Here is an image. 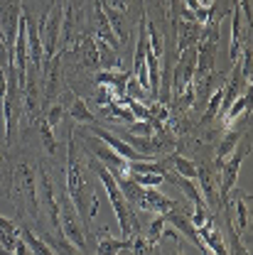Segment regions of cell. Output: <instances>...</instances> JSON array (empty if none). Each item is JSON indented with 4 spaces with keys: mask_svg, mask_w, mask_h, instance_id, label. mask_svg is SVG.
<instances>
[{
    "mask_svg": "<svg viewBox=\"0 0 253 255\" xmlns=\"http://www.w3.org/2000/svg\"><path fill=\"white\" fill-rule=\"evenodd\" d=\"M91 167L96 169V177L101 179L103 189H106L108 199H111V206H113L116 219H118V226H121V238L128 241V238L133 236V231L138 228V221H135V216H133V211H130V206H128L126 196H123V191L118 187V182L113 179V174H111L101 162H91Z\"/></svg>",
    "mask_w": 253,
    "mask_h": 255,
    "instance_id": "cell-1",
    "label": "cell"
},
{
    "mask_svg": "<svg viewBox=\"0 0 253 255\" xmlns=\"http://www.w3.org/2000/svg\"><path fill=\"white\" fill-rule=\"evenodd\" d=\"M66 196H69V201L74 204V209H76L81 223H89L86 204H89V196L94 199V194H91V184H89V179H86L81 164L74 159L71 150H69V159H66Z\"/></svg>",
    "mask_w": 253,
    "mask_h": 255,
    "instance_id": "cell-2",
    "label": "cell"
},
{
    "mask_svg": "<svg viewBox=\"0 0 253 255\" xmlns=\"http://www.w3.org/2000/svg\"><path fill=\"white\" fill-rule=\"evenodd\" d=\"M59 231H62L64 238H66L71 246H76L79 251H84V248H86L84 223H81V219H79V214H76L74 204L69 201V196H64L62 201H59Z\"/></svg>",
    "mask_w": 253,
    "mask_h": 255,
    "instance_id": "cell-3",
    "label": "cell"
},
{
    "mask_svg": "<svg viewBox=\"0 0 253 255\" xmlns=\"http://www.w3.org/2000/svg\"><path fill=\"white\" fill-rule=\"evenodd\" d=\"M86 147H91L98 162L113 174V179H121V177H128V159H123L118 152H113L108 145H103L98 137H89L86 140Z\"/></svg>",
    "mask_w": 253,
    "mask_h": 255,
    "instance_id": "cell-4",
    "label": "cell"
},
{
    "mask_svg": "<svg viewBox=\"0 0 253 255\" xmlns=\"http://www.w3.org/2000/svg\"><path fill=\"white\" fill-rule=\"evenodd\" d=\"M91 135L94 137H98L103 145H108L113 152H118L123 159H128V162H143V159H148L145 155H140V152H135L130 145H128L123 137H118L116 132H108V130H103V128H98V126H94L91 128Z\"/></svg>",
    "mask_w": 253,
    "mask_h": 255,
    "instance_id": "cell-5",
    "label": "cell"
},
{
    "mask_svg": "<svg viewBox=\"0 0 253 255\" xmlns=\"http://www.w3.org/2000/svg\"><path fill=\"white\" fill-rule=\"evenodd\" d=\"M20 5H0V34L7 44V54L12 57V44L17 37V25L22 17V10H17Z\"/></svg>",
    "mask_w": 253,
    "mask_h": 255,
    "instance_id": "cell-6",
    "label": "cell"
},
{
    "mask_svg": "<svg viewBox=\"0 0 253 255\" xmlns=\"http://www.w3.org/2000/svg\"><path fill=\"white\" fill-rule=\"evenodd\" d=\"M251 150L246 147H239L236 152H231V159L224 164V174H222V184H219V194H222V199L229 196V191L234 189V184H236V177H239V172H241V162H244V155H249Z\"/></svg>",
    "mask_w": 253,
    "mask_h": 255,
    "instance_id": "cell-7",
    "label": "cell"
},
{
    "mask_svg": "<svg viewBox=\"0 0 253 255\" xmlns=\"http://www.w3.org/2000/svg\"><path fill=\"white\" fill-rule=\"evenodd\" d=\"M197 233H199L202 243H204V246H207L214 255H229L226 246H224V236H222V231L217 228L214 219H207L204 226H199V228H197Z\"/></svg>",
    "mask_w": 253,
    "mask_h": 255,
    "instance_id": "cell-8",
    "label": "cell"
},
{
    "mask_svg": "<svg viewBox=\"0 0 253 255\" xmlns=\"http://www.w3.org/2000/svg\"><path fill=\"white\" fill-rule=\"evenodd\" d=\"M27 17V59L32 62L34 69H42V59H44V47H42V37H39V27L34 25L30 15L25 12Z\"/></svg>",
    "mask_w": 253,
    "mask_h": 255,
    "instance_id": "cell-9",
    "label": "cell"
},
{
    "mask_svg": "<svg viewBox=\"0 0 253 255\" xmlns=\"http://www.w3.org/2000/svg\"><path fill=\"white\" fill-rule=\"evenodd\" d=\"M244 52V22H241V7L234 2V22H231V42H229V57L236 64Z\"/></svg>",
    "mask_w": 253,
    "mask_h": 255,
    "instance_id": "cell-10",
    "label": "cell"
},
{
    "mask_svg": "<svg viewBox=\"0 0 253 255\" xmlns=\"http://www.w3.org/2000/svg\"><path fill=\"white\" fill-rule=\"evenodd\" d=\"M130 71H98L96 74V84L98 86H108L116 98H123L126 96V84Z\"/></svg>",
    "mask_w": 253,
    "mask_h": 255,
    "instance_id": "cell-11",
    "label": "cell"
},
{
    "mask_svg": "<svg viewBox=\"0 0 253 255\" xmlns=\"http://www.w3.org/2000/svg\"><path fill=\"white\" fill-rule=\"evenodd\" d=\"M94 30L98 32L101 42H106L108 47H113V49H118V47H121V39L116 37V32L111 30V22H108V17H106V12H103V5H101V2L96 5V12H94Z\"/></svg>",
    "mask_w": 253,
    "mask_h": 255,
    "instance_id": "cell-12",
    "label": "cell"
},
{
    "mask_svg": "<svg viewBox=\"0 0 253 255\" xmlns=\"http://www.w3.org/2000/svg\"><path fill=\"white\" fill-rule=\"evenodd\" d=\"M177 206L175 199H167L165 194H160L155 187L153 189H145V211H155L158 216H165L167 211H172Z\"/></svg>",
    "mask_w": 253,
    "mask_h": 255,
    "instance_id": "cell-13",
    "label": "cell"
},
{
    "mask_svg": "<svg viewBox=\"0 0 253 255\" xmlns=\"http://www.w3.org/2000/svg\"><path fill=\"white\" fill-rule=\"evenodd\" d=\"M130 248V238H111L106 231H101V241L96 243V255H118L121 251Z\"/></svg>",
    "mask_w": 253,
    "mask_h": 255,
    "instance_id": "cell-14",
    "label": "cell"
},
{
    "mask_svg": "<svg viewBox=\"0 0 253 255\" xmlns=\"http://www.w3.org/2000/svg\"><path fill=\"white\" fill-rule=\"evenodd\" d=\"M42 241H44L57 255H81V251H79L76 246H71L62 233H44Z\"/></svg>",
    "mask_w": 253,
    "mask_h": 255,
    "instance_id": "cell-15",
    "label": "cell"
},
{
    "mask_svg": "<svg viewBox=\"0 0 253 255\" xmlns=\"http://www.w3.org/2000/svg\"><path fill=\"white\" fill-rule=\"evenodd\" d=\"M249 103H251V91H249V86H246V94L236 96V98H234V103L229 106V111L224 113V126L226 128L234 126V121H236L244 111H249Z\"/></svg>",
    "mask_w": 253,
    "mask_h": 255,
    "instance_id": "cell-16",
    "label": "cell"
},
{
    "mask_svg": "<svg viewBox=\"0 0 253 255\" xmlns=\"http://www.w3.org/2000/svg\"><path fill=\"white\" fill-rule=\"evenodd\" d=\"M96 54H98V69H101V71H111L113 66H118V49L108 47V44L101 42V39H98Z\"/></svg>",
    "mask_w": 253,
    "mask_h": 255,
    "instance_id": "cell-17",
    "label": "cell"
},
{
    "mask_svg": "<svg viewBox=\"0 0 253 255\" xmlns=\"http://www.w3.org/2000/svg\"><path fill=\"white\" fill-rule=\"evenodd\" d=\"M20 238L27 243V248H30L32 255H57L47 243H44V241H42V238H37L30 228H20Z\"/></svg>",
    "mask_w": 253,
    "mask_h": 255,
    "instance_id": "cell-18",
    "label": "cell"
},
{
    "mask_svg": "<svg viewBox=\"0 0 253 255\" xmlns=\"http://www.w3.org/2000/svg\"><path fill=\"white\" fill-rule=\"evenodd\" d=\"M69 116L76 121V123H89V126H96V116L89 111L86 101L84 98H74V106L69 108Z\"/></svg>",
    "mask_w": 253,
    "mask_h": 255,
    "instance_id": "cell-19",
    "label": "cell"
},
{
    "mask_svg": "<svg viewBox=\"0 0 253 255\" xmlns=\"http://www.w3.org/2000/svg\"><path fill=\"white\" fill-rule=\"evenodd\" d=\"M170 162H172V169L180 174V177H185V179H197V164L192 162V159L182 157V155H170Z\"/></svg>",
    "mask_w": 253,
    "mask_h": 255,
    "instance_id": "cell-20",
    "label": "cell"
},
{
    "mask_svg": "<svg viewBox=\"0 0 253 255\" xmlns=\"http://www.w3.org/2000/svg\"><path fill=\"white\" fill-rule=\"evenodd\" d=\"M244 137V130H229L226 135H224L222 145H219V150H217V157H219V162H224V159L229 157L234 150H236V145H239V140Z\"/></svg>",
    "mask_w": 253,
    "mask_h": 255,
    "instance_id": "cell-21",
    "label": "cell"
},
{
    "mask_svg": "<svg viewBox=\"0 0 253 255\" xmlns=\"http://www.w3.org/2000/svg\"><path fill=\"white\" fill-rule=\"evenodd\" d=\"M172 182H175L180 189L187 194V199H190L194 206H207L204 196H202V194L197 191V187H194V179H185V177H180V174H177V177H172Z\"/></svg>",
    "mask_w": 253,
    "mask_h": 255,
    "instance_id": "cell-22",
    "label": "cell"
},
{
    "mask_svg": "<svg viewBox=\"0 0 253 255\" xmlns=\"http://www.w3.org/2000/svg\"><path fill=\"white\" fill-rule=\"evenodd\" d=\"M167 174V172H165ZM165 174H143V172H128V179L143 189H153V187H160L165 182Z\"/></svg>",
    "mask_w": 253,
    "mask_h": 255,
    "instance_id": "cell-23",
    "label": "cell"
},
{
    "mask_svg": "<svg viewBox=\"0 0 253 255\" xmlns=\"http://www.w3.org/2000/svg\"><path fill=\"white\" fill-rule=\"evenodd\" d=\"M249 201H251V196H241V199H236V204H234V209H236V221H234V226L239 228L241 236L249 233V209H246Z\"/></svg>",
    "mask_w": 253,
    "mask_h": 255,
    "instance_id": "cell-24",
    "label": "cell"
},
{
    "mask_svg": "<svg viewBox=\"0 0 253 255\" xmlns=\"http://www.w3.org/2000/svg\"><path fill=\"white\" fill-rule=\"evenodd\" d=\"M128 172H143V174H165V164L162 162H150V159H143V162H128Z\"/></svg>",
    "mask_w": 253,
    "mask_h": 255,
    "instance_id": "cell-25",
    "label": "cell"
},
{
    "mask_svg": "<svg viewBox=\"0 0 253 255\" xmlns=\"http://www.w3.org/2000/svg\"><path fill=\"white\" fill-rule=\"evenodd\" d=\"M126 96H128V98H133V101H138V103H145V101H148V91H145V89H143V86L135 81V76H133V74L128 76Z\"/></svg>",
    "mask_w": 253,
    "mask_h": 255,
    "instance_id": "cell-26",
    "label": "cell"
},
{
    "mask_svg": "<svg viewBox=\"0 0 253 255\" xmlns=\"http://www.w3.org/2000/svg\"><path fill=\"white\" fill-rule=\"evenodd\" d=\"M222 98H224V89H217V94L212 96V101H209V106H207L204 123H209V121H214V118L219 116V111H222Z\"/></svg>",
    "mask_w": 253,
    "mask_h": 255,
    "instance_id": "cell-27",
    "label": "cell"
},
{
    "mask_svg": "<svg viewBox=\"0 0 253 255\" xmlns=\"http://www.w3.org/2000/svg\"><path fill=\"white\" fill-rule=\"evenodd\" d=\"M126 132L135 135V137H150L153 135V123H148V121H133L126 128Z\"/></svg>",
    "mask_w": 253,
    "mask_h": 255,
    "instance_id": "cell-28",
    "label": "cell"
},
{
    "mask_svg": "<svg viewBox=\"0 0 253 255\" xmlns=\"http://www.w3.org/2000/svg\"><path fill=\"white\" fill-rule=\"evenodd\" d=\"M130 253L133 255H153V243L145 236H138L135 241H130Z\"/></svg>",
    "mask_w": 253,
    "mask_h": 255,
    "instance_id": "cell-29",
    "label": "cell"
},
{
    "mask_svg": "<svg viewBox=\"0 0 253 255\" xmlns=\"http://www.w3.org/2000/svg\"><path fill=\"white\" fill-rule=\"evenodd\" d=\"M165 226H167V223H165V216H158L155 221L150 223V231H148V236H145V238H148L153 246H155L160 238H162V233H165Z\"/></svg>",
    "mask_w": 253,
    "mask_h": 255,
    "instance_id": "cell-30",
    "label": "cell"
},
{
    "mask_svg": "<svg viewBox=\"0 0 253 255\" xmlns=\"http://www.w3.org/2000/svg\"><path fill=\"white\" fill-rule=\"evenodd\" d=\"M209 216H207V206H194V211L190 214V223L194 228H199V226H204Z\"/></svg>",
    "mask_w": 253,
    "mask_h": 255,
    "instance_id": "cell-31",
    "label": "cell"
},
{
    "mask_svg": "<svg viewBox=\"0 0 253 255\" xmlns=\"http://www.w3.org/2000/svg\"><path fill=\"white\" fill-rule=\"evenodd\" d=\"M39 130H42V137H44V147L49 150V152H54V137H52V128L47 121H42L39 123Z\"/></svg>",
    "mask_w": 253,
    "mask_h": 255,
    "instance_id": "cell-32",
    "label": "cell"
},
{
    "mask_svg": "<svg viewBox=\"0 0 253 255\" xmlns=\"http://www.w3.org/2000/svg\"><path fill=\"white\" fill-rule=\"evenodd\" d=\"M113 98H116V96H113V91H111V89L98 86V94H96V103H98V106H108Z\"/></svg>",
    "mask_w": 253,
    "mask_h": 255,
    "instance_id": "cell-33",
    "label": "cell"
},
{
    "mask_svg": "<svg viewBox=\"0 0 253 255\" xmlns=\"http://www.w3.org/2000/svg\"><path fill=\"white\" fill-rule=\"evenodd\" d=\"M0 66H15L12 64V57L7 54V44H5V39H2V34H0Z\"/></svg>",
    "mask_w": 253,
    "mask_h": 255,
    "instance_id": "cell-34",
    "label": "cell"
},
{
    "mask_svg": "<svg viewBox=\"0 0 253 255\" xmlns=\"http://www.w3.org/2000/svg\"><path fill=\"white\" fill-rule=\"evenodd\" d=\"M59 118H62V106L49 108V116H47V123H49V128L57 126V123H59Z\"/></svg>",
    "mask_w": 253,
    "mask_h": 255,
    "instance_id": "cell-35",
    "label": "cell"
},
{
    "mask_svg": "<svg viewBox=\"0 0 253 255\" xmlns=\"http://www.w3.org/2000/svg\"><path fill=\"white\" fill-rule=\"evenodd\" d=\"M126 2L128 0H108V7H111V10H123Z\"/></svg>",
    "mask_w": 253,
    "mask_h": 255,
    "instance_id": "cell-36",
    "label": "cell"
},
{
    "mask_svg": "<svg viewBox=\"0 0 253 255\" xmlns=\"http://www.w3.org/2000/svg\"><path fill=\"white\" fill-rule=\"evenodd\" d=\"M118 255H133V253H130V248H126V251H121Z\"/></svg>",
    "mask_w": 253,
    "mask_h": 255,
    "instance_id": "cell-37",
    "label": "cell"
},
{
    "mask_svg": "<svg viewBox=\"0 0 253 255\" xmlns=\"http://www.w3.org/2000/svg\"><path fill=\"white\" fill-rule=\"evenodd\" d=\"M54 5H57V7H59V5H62V0H54Z\"/></svg>",
    "mask_w": 253,
    "mask_h": 255,
    "instance_id": "cell-38",
    "label": "cell"
},
{
    "mask_svg": "<svg viewBox=\"0 0 253 255\" xmlns=\"http://www.w3.org/2000/svg\"><path fill=\"white\" fill-rule=\"evenodd\" d=\"M0 98H5V91H2V89H0Z\"/></svg>",
    "mask_w": 253,
    "mask_h": 255,
    "instance_id": "cell-39",
    "label": "cell"
},
{
    "mask_svg": "<svg viewBox=\"0 0 253 255\" xmlns=\"http://www.w3.org/2000/svg\"><path fill=\"white\" fill-rule=\"evenodd\" d=\"M172 255H182V253H180V251H175V253H172Z\"/></svg>",
    "mask_w": 253,
    "mask_h": 255,
    "instance_id": "cell-40",
    "label": "cell"
}]
</instances>
